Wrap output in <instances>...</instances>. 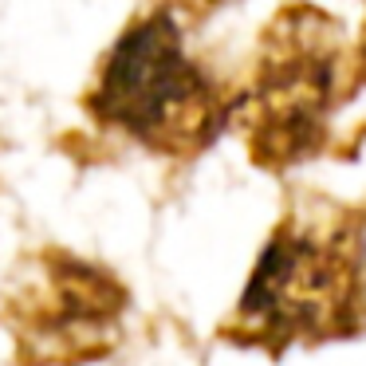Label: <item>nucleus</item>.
<instances>
[{"label": "nucleus", "mask_w": 366, "mask_h": 366, "mask_svg": "<svg viewBox=\"0 0 366 366\" xmlns=\"http://www.w3.org/2000/svg\"><path fill=\"white\" fill-rule=\"evenodd\" d=\"M201 0H146L103 48L79 111L99 138L193 162L232 130L237 83L193 48Z\"/></svg>", "instance_id": "f257e3e1"}, {"label": "nucleus", "mask_w": 366, "mask_h": 366, "mask_svg": "<svg viewBox=\"0 0 366 366\" xmlns=\"http://www.w3.org/2000/svg\"><path fill=\"white\" fill-rule=\"evenodd\" d=\"M224 342L284 358L366 335V213L331 197H300L260 244L232 311L217 327Z\"/></svg>", "instance_id": "f03ea898"}, {"label": "nucleus", "mask_w": 366, "mask_h": 366, "mask_svg": "<svg viewBox=\"0 0 366 366\" xmlns=\"http://www.w3.org/2000/svg\"><path fill=\"white\" fill-rule=\"evenodd\" d=\"M355 48L339 16L292 0L260 32L256 59L244 83H237V114L248 154L260 169L284 174L315 158L331 142L335 111L350 103L358 87Z\"/></svg>", "instance_id": "7ed1b4c3"}, {"label": "nucleus", "mask_w": 366, "mask_h": 366, "mask_svg": "<svg viewBox=\"0 0 366 366\" xmlns=\"http://www.w3.org/2000/svg\"><path fill=\"white\" fill-rule=\"evenodd\" d=\"M127 315V287L71 252H40V272L12 292L4 315L16 358L28 366H79L114 347Z\"/></svg>", "instance_id": "20e7f679"}, {"label": "nucleus", "mask_w": 366, "mask_h": 366, "mask_svg": "<svg viewBox=\"0 0 366 366\" xmlns=\"http://www.w3.org/2000/svg\"><path fill=\"white\" fill-rule=\"evenodd\" d=\"M201 4H205V9H209V4H217V0H201Z\"/></svg>", "instance_id": "39448f33"}]
</instances>
